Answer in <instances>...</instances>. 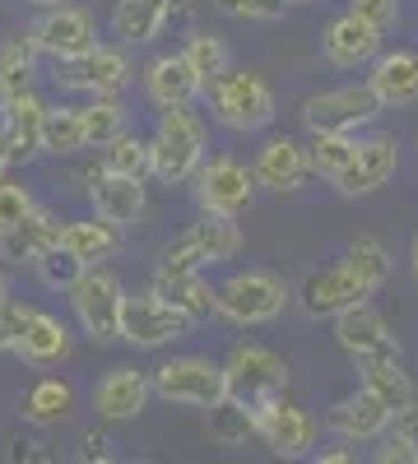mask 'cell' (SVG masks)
I'll return each instance as SVG.
<instances>
[{
  "label": "cell",
  "mask_w": 418,
  "mask_h": 464,
  "mask_svg": "<svg viewBox=\"0 0 418 464\" xmlns=\"http://www.w3.org/2000/svg\"><path fill=\"white\" fill-rule=\"evenodd\" d=\"M28 209H33V196H28V190L0 177V232H5L10 223H19Z\"/></svg>",
  "instance_id": "44"
},
{
  "label": "cell",
  "mask_w": 418,
  "mask_h": 464,
  "mask_svg": "<svg viewBox=\"0 0 418 464\" xmlns=\"http://www.w3.org/2000/svg\"><path fill=\"white\" fill-rule=\"evenodd\" d=\"M28 5H37V10H47V5H65V0H28Z\"/></svg>",
  "instance_id": "52"
},
{
  "label": "cell",
  "mask_w": 418,
  "mask_h": 464,
  "mask_svg": "<svg viewBox=\"0 0 418 464\" xmlns=\"http://www.w3.org/2000/svg\"><path fill=\"white\" fill-rule=\"evenodd\" d=\"M191 325L196 321L186 312H177L172 302H163L154 288L140 297H126V306H122V339L135 348H163L181 334H191Z\"/></svg>",
  "instance_id": "10"
},
{
  "label": "cell",
  "mask_w": 418,
  "mask_h": 464,
  "mask_svg": "<svg viewBox=\"0 0 418 464\" xmlns=\"http://www.w3.org/2000/svg\"><path fill=\"white\" fill-rule=\"evenodd\" d=\"M372 459H376V464H418V446L404 441L400 432H386V437H376Z\"/></svg>",
  "instance_id": "45"
},
{
  "label": "cell",
  "mask_w": 418,
  "mask_h": 464,
  "mask_svg": "<svg viewBox=\"0 0 418 464\" xmlns=\"http://www.w3.org/2000/svg\"><path fill=\"white\" fill-rule=\"evenodd\" d=\"M191 181H196L200 209H209V214H242L256 196V172L242 168L238 159H209V163H200V172Z\"/></svg>",
  "instance_id": "15"
},
{
  "label": "cell",
  "mask_w": 418,
  "mask_h": 464,
  "mask_svg": "<svg viewBox=\"0 0 418 464\" xmlns=\"http://www.w3.org/2000/svg\"><path fill=\"white\" fill-rule=\"evenodd\" d=\"M335 343L345 348L354 362H376V358H400V339L391 334L386 316L363 297L335 316Z\"/></svg>",
  "instance_id": "11"
},
{
  "label": "cell",
  "mask_w": 418,
  "mask_h": 464,
  "mask_svg": "<svg viewBox=\"0 0 418 464\" xmlns=\"http://www.w3.org/2000/svg\"><path fill=\"white\" fill-rule=\"evenodd\" d=\"M70 404H74L70 385L56 381V376H43V381H37L33 391L24 395V418L37 422V428H47V422H61V418L70 413Z\"/></svg>",
  "instance_id": "33"
},
{
  "label": "cell",
  "mask_w": 418,
  "mask_h": 464,
  "mask_svg": "<svg viewBox=\"0 0 418 464\" xmlns=\"http://www.w3.org/2000/svg\"><path fill=\"white\" fill-rule=\"evenodd\" d=\"M367 84L382 98V107H413L418 102V52H409V47L376 52Z\"/></svg>",
  "instance_id": "22"
},
{
  "label": "cell",
  "mask_w": 418,
  "mask_h": 464,
  "mask_svg": "<svg viewBox=\"0 0 418 464\" xmlns=\"http://www.w3.org/2000/svg\"><path fill=\"white\" fill-rule=\"evenodd\" d=\"M363 297H372V288H367V279L358 275L345 256H339L335 265H326V269H316V275L302 284V293H297L302 312H307L312 321H326V316L335 321L345 306H354Z\"/></svg>",
  "instance_id": "13"
},
{
  "label": "cell",
  "mask_w": 418,
  "mask_h": 464,
  "mask_svg": "<svg viewBox=\"0 0 418 464\" xmlns=\"http://www.w3.org/2000/svg\"><path fill=\"white\" fill-rule=\"evenodd\" d=\"M10 98H15V89H10V80H5V74H0V111L10 107Z\"/></svg>",
  "instance_id": "50"
},
{
  "label": "cell",
  "mask_w": 418,
  "mask_h": 464,
  "mask_svg": "<svg viewBox=\"0 0 418 464\" xmlns=\"http://www.w3.org/2000/svg\"><path fill=\"white\" fill-rule=\"evenodd\" d=\"M214 5L223 14H238V19H260V24H270L288 10V0H214Z\"/></svg>",
  "instance_id": "42"
},
{
  "label": "cell",
  "mask_w": 418,
  "mask_h": 464,
  "mask_svg": "<svg viewBox=\"0 0 418 464\" xmlns=\"http://www.w3.org/2000/svg\"><path fill=\"white\" fill-rule=\"evenodd\" d=\"M186 237L196 242V251L205 256V265H223L242 251V227H238V214H209L200 209V218L186 227Z\"/></svg>",
  "instance_id": "27"
},
{
  "label": "cell",
  "mask_w": 418,
  "mask_h": 464,
  "mask_svg": "<svg viewBox=\"0 0 418 464\" xmlns=\"http://www.w3.org/2000/svg\"><path fill=\"white\" fill-rule=\"evenodd\" d=\"M107 446H112L107 437L89 432V437H84V450H80V459H112V450H107Z\"/></svg>",
  "instance_id": "48"
},
{
  "label": "cell",
  "mask_w": 418,
  "mask_h": 464,
  "mask_svg": "<svg viewBox=\"0 0 418 464\" xmlns=\"http://www.w3.org/2000/svg\"><path fill=\"white\" fill-rule=\"evenodd\" d=\"M409 269H413V279H418V237H413V246H409Z\"/></svg>",
  "instance_id": "51"
},
{
  "label": "cell",
  "mask_w": 418,
  "mask_h": 464,
  "mask_svg": "<svg viewBox=\"0 0 418 464\" xmlns=\"http://www.w3.org/2000/svg\"><path fill=\"white\" fill-rule=\"evenodd\" d=\"M70 302H74V316H80L84 334L93 343H112L122 339V306H126V288L117 275H107V269L89 265L84 279L70 288Z\"/></svg>",
  "instance_id": "7"
},
{
  "label": "cell",
  "mask_w": 418,
  "mask_h": 464,
  "mask_svg": "<svg viewBox=\"0 0 418 464\" xmlns=\"http://www.w3.org/2000/svg\"><path fill=\"white\" fill-rule=\"evenodd\" d=\"M382 98L372 93V84H345V89H326L316 98L302 102V126L312 135H358L382 116Z\"/></svg>",
  "instance_id": "6"
},
{
  "label": "cell",
  "mask_w": 418,
  "mask_h": 464,
  "mask_svg": "<svg viewBox=\"0 0 418 464\" xmlns=\"http://www.w3.org/2000/svg\"><path fill=\"white\" fill-rule=\"evenodd\" d=\"M382 37H386L382 28H372L367 19H358L354 10H345L339 19L326 24L321 52H326V61L335 70H363V65L376 61V52H382Z\"/></svg>",
  "instance_id": "16"
},
{
  "label": "cell",
  "mask_w": 418,
  "mask_h": 464,
  "mask_svg": "<svg viewBox=\"0 0 418 464\" xmlns=\"http://www.w3.org/2000/svg\"><path fill=\"white\" fill-rule=\"evenodd\" d=\"M149 395H154V381L135 367H112L98 385H93V409L98 418L107 422H126V418H140Z\"/></svg>",
  "instance_id": "21"
},
{
  "label": "cell",
  "mask_w": 418,
  "mask_h": 464,
  "mask_svg": "<svg viewBox=\"0 0 418 464\" xmlns=\"http://www.w3.org/2000/svg\"><path fill=\"white\" fill-rule=\"evenodd\" d=\"M172 14V0H117L112 10V28L122 43H154Z\"/></svg>",
  "instance_id": "29"
},
{
  "label": "cell",
  "mask_w": 418,
  "mask_h": 464,
  "mask_svg": "<svg viewBox=\"0 0 418 464\" xmlns=\"http://www.w3.org/2000/svg\"><path fill=\"white\" fill-rule=\"evenodd\" d=\"M159 269H205V256H200V251H196V242L181 232V237L159 256Z\"/></svg>",
  "instance_id": "46"
},
{
  "label": "cell",
  "mask_w": 418,
  "mask_h": 464,
  "mask_svg": "<svg viewBox=\"0 0 418 464\" xmlns=\"http://www.w3.org/2000/svg\"><path fill=\"white\" fill-rule=\"evenodd\" d=\"M288 5H316V0H288Z\"/></svg>",
  "instance_id": "55"
},
{
  "label": "cell",
  "mask_w": 418,
  "mask_h": 464,
  "mask_svg": "<svg viewBox=\"0 0 418 464\" xmlns=\"http://www.w3.org/2000/svg\"><path fill=\"white\" fill-rule=\"evenodd\" d=\"M84 269H89V265H84L80 256H74L70 246H61V242H56L52 251L37 256V275H43V284H47V288H65V293H70L74 284L84 279Z\"/></svg>",
  "instance_id": "37"
},
{
  "label": "cell",
  "mask_w": 418,
  "mask_h": 464,
  "mask_svg": "<svg viewBox=\"0 0 418 464\" xmlns=\"http://www.w3.org/2000/svg\"><path fill=\"white\" fill-rule=\"evenodd\" d=\"M205 93H209L214 116L228 130H238V135H256V130H265L275 121V93L251 70H233V65H228Z\"/></svg>",
  "instance_id": "4"
},
{
  "label": "cell",
  "mask_w": 418,
  "mask_h": 464,
  "mask_svg": "<svg viewBox=\"0 0 418 464\" xmlns=\"http://www.w3.org/2000/svg\"><path fill=\"white\" fill-rule=\"evenodd\" d=\"M251 428H256V437H260L265 446H270V455H279V459H302V455L312 450V441H316L312 413L297 409V404H288L284 395L270 400L265 409H256V413H251Z\"/></svg>",
  "instance_id": "14"
},
{
  "label": "cell",
  "mask_w": 418,
  "mask_h": 464,
  "mask_svg": "<svg viewBox=\"0 0 418 464\" xmlns=\"http://www.w3.org/2000/svg\"><path fill=\"white\" fill-rule=\"evenodd\" d=\"M80 149H89L80 107H47V116H43V153L65 159V153H80Z\"/></svg>",
  "instance_id": "31"
},
{
  "label": "cell",
  "mask_w": 418,
  "mask_h": 464,
  "mask_svg": "<svg viewBox=\"0 0 418 464\" xmlns=\"http://www.w3.org/2000/svg\"><path fill=\"white\" fill-rule=\"evenodd\" d=\"M400 168V140L391 130H372L358 140L354 149V159L349 168L339 172L330 186H335V196H345V200H358V196H372V190H382Z\"/></svg>",
  "instance_id": "9"
},
{
  "label": "cell",
  "mask_w": 418,
  "mask_h": 464,
  "mask_svg": "<svg viewBox=\"0 0 418 464\" xmlns=\"http://www.w3.org/2000/svg\"><path fill=\"white\" fill-rule=\"evenodd\" d=\"M28 316H33V306H24L19 297H0V353H15Z\"/></svg>",
  "instance_id": "41"
},
{
  "label": "cell",
  "mask_w": 418,
  "mask_h": 464,
  "mask_svg": "<svg viewBox=\"0 0 418 464\" xmlns=\"http://www.w3.org/2000/svg\"><path fill=\"white\" fill-rule=\"evenodd\" d=\"M52 80L70 93H89V98H117L131 84V61L117 47H89L80 56L56 61Z\"/></svg>",
  "instance_id": "8"
},
{
  "label": "cell",
  "mask_w": 418,
  "mask_h": 464,
  "mask_svg": "<svg viewBox=\"0 0 418 464\" xmlns=\"http://www.w3.org/2000/svg\"><path fill=\"white\" fill-rule=\"evenodd\" d=\"M122 227L117 223H107V218H84V223H65L61 227V246H70L74 256H80L84 265H98V260H112L122 251Z\"/></svg>",
  "instance_id": "28"
},
{
  "label": "cell",
  "mask_w": 418,
  "mask_h": 464,
  "mask_svg": "<svg viewBox=\"0 0 418 464\" xmlns=\"http://www.w3.org/2000/svg\"><path fill=\"white\" fill-rule=\"evenodd\" d=\"M363 372V391H372L386 409H404L409 400H418L413 376L400 367V358H376V362H358Z\"/></svg>",
  "instance_id": "30"
},
{
  "label": "cell",
  "mask_w": 418,
  "mask_h": 464,
  "mask_svg": "<svg viewBox=\"0 0 418 464\" xmlns=\"http://www.w3.org/2000/svg\"><path fill=\"white\" fill-rule=\"evenodd\" d=\"M223 381H228V400L256 413L288 391V362L275 348L247 339V343H233V353L223 362Z\"/></svg>",
  "instance_id": "2"
},
{
  "label": "cell",
  "mask_w": 418,
  "mask_h": 464,
  "mask_svg": "<svg viewBox=\"0 0 418 464\" xmlns=\"http://www.w3.org/2000/svg\"><path fill=\"white\" fill-rule=\"evenodd\" d=\"M37 56H43V52H37V47L28 43V37H19V43H5V47H0V74L10 80V89H15V93H24V89L33 84V74H37Z\"/></svg>",
  "instance_id": "39"
},
{
  "label": "cell",
  "mask_w": 418,
  "mask_h": 464,
  "mask_svg": "<svg viewBox=\"0 0 418 464\" xmlns=\"http://www.w3.org/2000/svg\"><path fill=\"white\" fill-rule=\"evenodd\" d=\"M80 116H84V144L89 149H107L112 140H122L126 126H131V116H126V107L117 98H93L89 107H80Z\"/></svg>",
  "instance_id": "32"
},
{
  "label": "cell",
  "mask_w": 418,
  "mask_h": 464,
  "mask_svg": "<svg viewBox=\"0 0 418 464\" xmlns=\"http://www.w3.org/2000/svg\"><path fill=\"white\" fill-rule=\"evenodd\" d=\"M102 168L107 172H126V177H154V153H149V140H140V135L126 130L122 140L107 144Z\"/></svg>",
  "instance_id": "36"
},
{
  "label": "cell",
  "mask_w": 418,
  "mask_h": 464,
  "mask_svg": "<svg viewBox=\"0 0 418 464\" xmlns=\"http://www.w3.org/2000/svg\"><path fill=\"white\" fill-rule=\"evenodd\" d=\"M181 56L191 61V70L200 74L205 89L219 80L228 65H233V56H228V47H223V37H214V33H191V37H186V47H181Z\"/></svg>",
  "instance_id": "34"
},
{
  "label": "cell",
  "mask_w": 418,
  "mask_h": 464,
  "mask_svg": "<svg viewBox=\"0 0 418 464\" xmlns=\"http://www.w3.org/2000/svg\"><path fill=\"white\" fill-rule=\"evenodd\" d=\"M61 227L65 223H56L47 209L33 205L19 223H10L5 232H0V256H5L10 265H37V256L61 242Z\"/></svg>",
  "instance_id": "23"
},
{
  "label": "cell",
  "mask_w": 418,
  "mask_h": 464,
  "mask_svg": "<svg viewBox=\"0 0 418 464\" xmlns=\"http://www.w3.org/2000/svg\"><path fill=\"white\" fill-rule=\"evenodd\" d=\"M251 172H256V186L275 190V196H293V190H302V181H307L312 163H307V149H302L297 140L275 135V140L260 144Z\"/></svg>",
  "instance_id": "19"
},
{
  "label": "cell",
  "mask_w": 418,
  "mask_h": 464,
  "mask_svg": "<svg viewBox=\"0 0 418 464\" xmlns=\"http://www.w3.org/2000/svg\"><path fill=\"white\" fill-rule=\"evenodd\" d=\"M345 260H349V265L358 269V275L367 279V288H372V293L391 279V251H386L382 242H376V237H358V242L345 251Z\"/></svg>",
  "instance_id": "38"
},
{
  "label": "cell",
  "mask_w": 418,
  "mask_h": 464,
  "mask_svg": "<svg viewBox=\"0 0 418 464\" xmlns=\"http://www.w3.org/2000/svg\"><path fill=\"white\" fill-rule=\"evenodd\" d=\"M89 200H93V214L117 223V227H131L144 218V177H126V172H107L98 168L89 177Z\"/></svg>",
  "instance_id": "20"
},
{
  "label": "cell",
  "mask_w": 418,
  "mask_h": 464,
  "mask_svg": "<svg viewBox=\"0 0 418 464\" xmlns=\"http://www.w3.org/2000/svg\"><path fill=\"white\" fill-rule=\"evenodd\" d=\"M209 422H214V437L223 441V446H242L256 428H251V409H242V404H233V400H223L219 409H209Z\"/></svg>",
  "instance_id": "40"
},
{
  "label": "cell",
  "mask_w": 418,
  "mask_h": 464,
  "mask_svg": "<svg viewBox=\"0 0 418 464\" xmlns=\"http://www.w3.org/2000/svg\"><path fill=\"white\" fill-rule=\"evenodd\" d=\"M154 293L163 302H172L177 312H186L191 321H205L214 312V288L205 284L200 269H159V275H154Z\"/></svg>",
  "instance_id": "26"
},
{
  "label": "cell",
  "mask_w": 418,
  "mask_h": 464,
  "mask_svg": "<svg viewBox=\"0 0 418 464\" xmlns=\"http://www.w3.org/2000/svg\"><path fill=\"white\" fill-rule=\"evenodd\" d=\"M144 89H149V98H154L159 107H181V102H196L205 93L200 74L191 70V61H186L181 52L159 56L154 65H149L144 70Z\"/></svg>",
  "instance_id": "24"
},
{
  "label": "cell",
  "mask_w": 418,
  "mask_h": 464,
  "mask_svg": "<svg viewBox=\"0 0 418 464\" xmlns=\"http://www.w3.org/2000/svg\"><path fill=\"white\" fill-rule=\"evenodd\" d=\"M5 168H10V159H5V144H0V177H5Z\"/></svg>",
  "instance_id": "54"
},
{
  "label": "cell",
  "mask_w": 418,
  "mask_h": 464,
  "mask_svg": "<svg viewBox=\"0 0 418 464\" xmlns=\"http://www.w3.org/2000/svg\"><path fill=\"white\" fill-rule=\"evenodd\" d=\"M349 10L358 19H367L372 28H382V33H391L400 24V0H349Z\"/></svg>",
  "instance_id": "43"
},
{
  "label": "cell",
  "mask_w": 418,
  "mask_h": 464,
  "mask_svg": "<svg viewBox=\"0 0 418 464\" xmlns=\"http://www.w3.org/2000/svg\"><path fill=\"white\" fill-rule=\"evenodd\" d=\"M154 395L168 400L172 409H219L228 400V381H223V362L209 358H168L154 367Z\"/></svg>",
  "instance_id": "5"
},
{
  "label": "cell",
  "mask_w": 418,
  "mask_h": 464,
  "mask_svg": "<svg viewBox=\"0 0 418 464\" xmlns=\"http://www.w3.org/2000/svg\"><path fill=\"white\" fill-rule=\"evenodd\" d=\"M288 284L270 269H242V275L223 279L214 288V316L233 321V325H270L284 316L288 306Z\"/></svg>",
  "instance_id": "3"
},
{
  "label": "cell",
  "mask_w": 418,
  "mask_h": 464,
  "mask_svg": "<svg viewBox=\"0 0 418 464\" xmlns=\"http://www.w3.org/2000/svg\"><path fill=\"white\" fill-rule=\"evenodd\" d=\"M65 353H70V330H65V321H56V316H47V312H33L28 325H24V334H19V343H15V358H24L28 367H52V362H61Z\"/></svg>",
  "instance_id": "25"
},
{
  "label": "cell",
  "mask_w": 418,
  "mask_h": 464,
  "mask_svg": "<svg viewBox=\"0 0 418 464\" xmlns=\"http://www.w3.org/2000/svg\"><path fill=\"white\" fill-rule=\"evenodd\" d=\"M0 297H10V279H5V269H0Z\"/></svg>",
  "instance_id": "53"
},
{
  "label": "cell",
  "mask_w": 418,
  "mask_h": 464,
  "mask_svg": "<svg viewBox=\"0 0 418 464\" xmlns=\"http://www.w3.org/2000/svg\"><path fill=\"white\" fill-rule=\"evenodd\" d=\"M43 116H47V102L33 89L15 93L10 107L0 111V144H5L10 163H28L43 153Z\"/></svg>",
  "instance_id": "18"
},
{
  "label": "cell",
  "mask_w": 418,
  "mask_h": 464,
  "mask_svg": "<svg viewBox=\"0 0 418 464\" xmlns=\"http://www.w3.org/2000/svg\"><path fill=\"white\" fill-rule=\"evenodd\" d=\"M391 432H400L404 441L418 446V400H409L404 409H395V422H391Z\"/></svg>",
  "instance_id": "47"
},
{
  "label": "cell",
  "mask_w": 418,
  "mask_h": 464,
  "mask_svg": "<svg viewBox=\"0 0 418 464\" xmlns=\"http://www.w3.org/2000/svg\"><path fill=\"white\" fill-rule=\"evenodd\" d=\"M28 43L52 56V61H65V56H80L89 47H98V24L89 10H74V5H47L43 19L28 28Z\"/></svg>",
  "instance_id": "12"
},
{
  "label": "cell",
  "mask_w": 418,
  "mask_h": 464,
  "mask_svg": "<svg viewBox=\"0 0 418 464\" xmlns=\"http://www.w3.org/2000/svg\"><path fill=\"white\" fill-rule=\"evenodd\" d=\"M358 459V450H349V446H335V450H321V464H354Z\"/></svg>",
  "instance_id": "49"
},
{
  "label": "cell",
  "mask_w": 418,
  "mask_h": 464,
  "mask_svg": "<svg viewBox=\"0 0 418 464\" xmlns=\"http://www.w3.org/2000/svg\"><path fill=\"white\" fill-rule=\"evenodd\" d=\"M149 153H154V177L168 186L191 181L205 163V126L200 116L191 111V102L181 107H163L159 116V130L149 140Z\"/></svg>",
  "instance_id": "1"
},
{
  "label": "cell",
  "mask_w": 418,
  "mask_h": 464,
  "mask_svg": "<svg viewBox=\"0 0 418 464\" xmlns=\"http://www.w3.org/2000/svg\"><path fill=\"white\" fill-rule=\"evenodd\" d=\"M354 149H358V135H312V144H307V163H312L316 177L335 181L339 172L349 168Z\"/></svg>",
  "instance_id": "35"
},
{
  "label": "cell",
  "mask_w": 418,
  "mask_h": 464,
  "mask_svg": "<svg viewBox=\"0 0 418 464\" xmlns=\"http://www.w3.org/2000/svg\"><path fill=\"white\" fill-rule=\"evenodd\" d=\"M391 422H395V409H386L372 391H363V385H358L354 395L335 400L330 413H326V428L339 441H376V437L391 432Z\"/></svg>",
  "instance_id": "17"
}]
</instances>
